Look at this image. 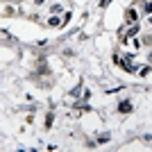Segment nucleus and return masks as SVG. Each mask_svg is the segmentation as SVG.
<instances>
[{"instance_id":"nucleus-2","label":"nucleus","mask_w":152,"mask_h":152,"mask_svg":"<svg viewBox=\"0 0 152 152\" xmlns=\"http://www.w3.org/2000/svg\"><path fill=\"white\" fill-rule=\"evenodd\" d=\"M127 20H129V23H134V20H136V12H134V9H129V12H127Z\"/></svg>"},{"instance_id":"nucleus-1","label":"nucleus","mask_w":152,"mask_h":152,"mask_svg":"<svg viewBox=\"0 0 152 152\" xmlns=\"http://www.w3.org/2000/svg\"><path fill=\"white\" fill-rule=\"evenodd\" d=\"M118 111H123V114H129V111H132V102H129V100L121 102V107H118Z\"/></svg>"},{"instance_id":"nucleus-4","label":"nucleus","mask_w":152,"mask_h":152,"mask_svg":"<svg viewBox=\"0 0 152 152\" xmlns=\"http://www.w3.org/2000/svg\"><path fill=\"white\" fill-rule=\"evenodd\" d=\"M145 12H148V14H152V2H148V5H145Z\"/></svg>"},{"instance_id":"nucleus-3","label":"nucleus","mask_w":152,"mask_h":152,"mask_svg":"<svg viewBox=\"0 0 152 152\" xmlns=\"http://www.w3.org/2000/svg\"><path fill=\"white\" fill-rule=\"evenodd\" d=\"M48 23H50V25H52V27H57V25H59V23H61V20H59V18H57V16H52V18H50V20H48Z\"/></svg>"}]
</instances>
